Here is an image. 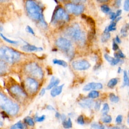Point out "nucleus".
Masks as SVG:
<instances>
[{
  "label": "nucleus",
  "instance_id": "nucleus-23",
  "mask_svg": "<svg viewBox=\"0 0 129 129\" xmlns=\"http://www.w3.org/2000/svg\"><path fill=\"white\" fill-rule=\"evenodd\" d=\"M88 24L90 25V26L91 27L92 29H95V23L94 20L90 17H86L85 18Z\"/></svg>",
  "mask_w": 129,
  "mask_h": 129
},
{
  "label": "nucleus",
  "instance_id": "nucleus-4",
  "mask_svg": "<svg viewBox=\"0 0 129 129\" xmlns=\"http://www.w3.org/2000/svg\"><path fill=\"white\" fill-rule=\"evenodd\" d=\"M0 107L10 115H16L19 110V107L17 103L13 102L5 95L1 92Z\"/></svg>",
  "mask_w": 129,
  "mask_h": 129
},
{
  "label": "nucleus",
  "instance_id": "nucleus-32",
  "mask_svg": "<svg viewBox=\"0 0 129 129\" xmlns=\"http://www.w3.org/2000/svg\"><path fill=\"white\" fill-rule=\"evenodd\" d=\"M24 121L26 123H27L30 126H33L34 125V121L33 119L29 116H27L26 117H25L24 119Z\"/></svg>",
  "mask_w": 129,
  "mask_h": 129
},
{
  "label": "nucleus",
  "instance_id": "nucleus-11",
  "mask_svg": "<svg viewBox=\"0 0 129 129\" xmlns=\"http://www.w3.org/2000/svg\"><path fill=\"white\" fill-rule=\"evenodd\" d=\"M10 92L15 96L24 98L27 96L26 93L23 91L22 88L18 85H15L10 88Z\"/></svg>",
  "mask_w": 129,
  "mask_h": 129
},
{
  "label": "nucleus",
  "instance_id": "nucleus-5",
  "mask_svg": "<svg viewBox=\"0 0 129 129\" xmlns=\"http://www.w3.org/2000/svg\"><path fill=\"white\" fill-rule=\"evenodd\" d=\"M55 44L60 49L66 53L69 57H73V48L72 43L69 40L66 38L59 37L56 40Z\"/></svg>",
  "mask_w": 129,
  "mask_h": 129
},
{
  "label": "nucleus",
  "instance_id": "nucleus-61",
  "mask_svg": "<svg viewBox=\"0 0 129 129\" xmlns=\"http://www.w3.org/2000/svg\"><path fill=\"white\" fill-rule=\"evenodd\" d=\"M128 17H129V14H128Z\"/></svg>",
  "mask_w": 129,
  "mask_h": 129
},
{
  "label": "nucleus",
  "instance_id": "nucleus-60",
  "mask_svg": "<svg viewBox=\"0 0 129 129\" xmlns=\"http://www.w3.org/2000/svg\"><path fill=\"white\" fill-rule=\"evenodd\" d=\"M127 76H128V78H129V70H128V72H127Z\"/></svg>",
  "mask_w": 129,
  "mask_h": 129
},
{
  "label": "nucleus",
  "instance_id": "nucleus-29",
  "mask_svg": "<svg viewBox=\"0 0 129 129\" xmlns=\"http://www.w3.org/2000/svg\"><path fill=\"white\" fill-rule=\"evenodd\" d=\"M109 99L111 102L113 103H117L119 100V98L117 96H116L113 93H111L109 94Z\"/></svg>",
  "mask_w": 129,
  "mask_h": 129
},
{
  "label": "nucleus",
  "instance_id": "nucleus-55",
  "mask_svg": "<svg viewBox=\"0 0 129 129\" xmlns=\"http://www.w3.org/2000/svg\"><path fill=\"white\" fill-rule=\"evenodd\" d=\"M121 19V17H117V18H116V19L115 20V22L116 23V22H117L118 21H119Z\"/></svg>",
  "mask_w": 129,
  "mask_h": 129
},
{
  "label": "nucleus",
  "instance_id": "nucleus-51",
  "mask_svg": "<svg viewBox=\"0 0 129 129\" xmlns=\"http://www.w3.org/2000/svg\"><path fill=\"white\" fill-rule=\"evenodd\" d=\"M101 67V63H97L94 67V69L95 70H96L97 69H98L99 68H100V67Z\"/></svg>",
  "mask_w": 129,
  "mask_h": 129
},
{
  "label": "nucleus",
  "instance_id": "nucleus-35",
  "mask_svg": "<svg viewBox=\"0 0 129 129\" xmlns=\"http://www.w3.org/2000/svg\"><path fill=\"white\" fill-rule=\"evenodd\" d=\"M101 11L104 13H109L110 11V9L109 8V7L107 5H105V4H104V5H101Z\"/></svg>",
  "mask_w": 129,
  "mask_h": 129
},
{
  "label": "nucleus",
  "instance_id": "nucleus-1",
  "mask_svg": "<svg viewBox=\"0 0 129 129\" xmlns=\"http://www.w3.org/2000/svg\"><path fill=\"white\" fill-rule=\"evenodd\" d=\"M25 7L27 12L31 18L38 21L43 27L47 26V23L43 18L42 9L36 3L33 1H27Z\"/></svg>",
  "mask_w": 129,
  "mask_h": 129
},
{
  "label": "nucleus",
  "instance_id": "nucleus-63",
  "mask_svg": "<svg viewBox=\"0 0 129 129\" xmlns=\"http://www.w3.org/2000/svg\"><path fill=\"white\" fill-rule=\"evenodd\" d=\"M128 94H129V92H128Z\"/></svg>",
  "mask_w": 129,
  "mask_h": 129
},
{
  "label": "nucleus",
  "instance_id": "nucleus-45",
  "mask_svg": "<svg viewBox=\"0 0 129 129\" xmlns=\"http://www.w3.org/2000/svg\"><path fill=\"white\" fill-rule=\"evenodd\" d=\"M120 61H121V60H120V59L119 58H114V59L113 60V61L111 63V64L112 65V66H114V65H116V64H117L118 63H119Z\"/></svg>",
  "mask_w": 129,
  "mask_h": 129
},
{
  "label": "nucleus",
  "instance_id": "nucleus-9",
  "mask_svg": "<svg viewBox=\"0 0 129 129\" xmlns=\"http://www.w3.org/2000/svg\"><path fill=\"white\" fill-rule=\"evenodd\" d=\"M25 85L27 90L30 93L36 92L39 87L38 83L32 78H27L25 81Z\"/></svg>",
  "mask_w": 129,
  "mask_h": 129
},
{
  "label": "nucleus",
  "instance_id": "nucleus-15",
  "mask_svg": "<svg viewBox=\"0 0 129 129\" xmlns=\"http://www.w3.org/2000/svg\"><path fill=\"white\" fill-rule=\"evenodd\" d=\"M63 86H64V84H62V85L57 86L53 88L50 91L51 96L54 97L56 96L59 95L61 93Z\"/></svg>",
  "mask_w": 129,
  "mask_h": 129
},
{
  "label": "nucleus",
  "instance_id": "nucleus-31",
  "mask_svg": "<svg viewBox=\"0 0 129 129\" xmlns=\"http://www.w3.org/2000/svg\"><path fill=\"white\" fill-rule=\"evenodd\" d=\"M0 36L1 37L5 40L6 41V42L9 43H11V44H16L18 43V41H15V40H11V39H10L9 38H8L7 37H6L5 36H4L2 33H0Z\"/></svg>",
  "mask_w": 129,
  "mask_h": 129
},
{
  "label": "nucleus",
  "instance_id": "nucleus-40",
  "mask_svg": "<svg viewBox=\"0 0 129 129\" xmlns=\"http://www.w3.org/2000/svg\"><path fill=\"white\" fill-rule=\"evenodd\" d=\"M45 118V116L44 115H41L40 116H36L35 117V120L37 122H42L43 121Z\"/></svg>",
  "mask_w": 129,
  "mask_h": 129
},
{
  "label": "nucleus",
  "instance_id": "nucleus-20",
  "mask_svg": "<svg viewBox=\"0 0 129 129\" xmlns=\"http://www.w3.org/2000/svg\"><path fill=\"white\" fill-rule=\"evenodd\" d=\"M52 62L54 64H57L59 66H61L63 67H68V63L66 61L64 60H61V59H53L52 60Z\"/></svg>",
  "mask_w": 129,
  "mask_h": 129
},
{
  "label": "nucleus",
  "instance_id": "nucleus-26",
  "mask_svg": "<svg viewBox=\"0 0 129 129\" xmlns=\"http://www.w3.org/2000/svg\"><path fill=\"white\" fill-rule=\"evenodd\" d=\"M99 96V93L98 91L96 90H93L89 93L88 96L89 98L91 99H95L98 97Z\"/></svg>",
  "mask_w": 129,
  "mask_h": 129
},
{
  "label": "nucleus",
  "instance_id": "nucleus-53",
  "mask_svg": "<svg viewBox=\"0 0 129 129\" xmlns=\"http://www.w3.org/2000/svg\"><path fill=\"white\" fill-rule=\"evenodd\" d=\"M55 117H56L57 118H58V119H60V118H61V114H60L59 113H58V112H56L55 113Z\"/></svg>",
  "mask_w": 129,
  "mask_h": 129
},
{
  "label": "nucleus",
  "instance_id": "nucleus-38",
  "mask_svg": "<svg viewBox=\"0 0 129 129\" xmlns=\"http://www.w3.org/2000/svg\"><path fill=\"white\" fill-rule=\"evenodd\" d=\"M101 102L100 100H97L95 102L94 104V109L95 110L98 111L100 110V107H101Z\"/></svg>",
  "mask_w": 129,
  "mask_h": 129
},
{
  "label": "nucleus",
  "instance_id": "nucleus-50",
  "mask_svg": "<svg viewBox=\"0 0 129 129\" xmlns=\"http://www.w3.org/2000/svg\"><path fill=\"white\" fill-rule=\"evenodd\" d=\"M115 41L116 42V43H121V40L120 39L119 37H118V36H116L115 39H114Z\"/></svg>",
  "mask_w": 129,
  "mask_h": 129
},
{
  "label": "nucleus",
  "instance_id": "nucleus-12",
  "mask_svg": "<svg viewBox=\"0 0 129 129\" xmlns=\"http://www.w3.org/2000/svg\"><path fill=\"white\" fill-rule=\"evenodd\" d=\"M103 88V85L100 83L91 82L86 85L83 88V90L85 91L93 90H100Z\"/></svg>",
  "mask_w": 129,
  "mask_h": 129
},
{
  "label": "nucleus",
  "instance_id": "nucleus-25",
  "mask_svg": "<svg viewBox=\"0 0 129 129\" xmlns=\"http://www.w3.org/2000/svg\"><path fill=\"white\" fill-rule=\"evenodd\" d=\"M110 38V34L109 32H103L101 36V40L102 42H106Z\"/></svg>",
  "mask_w": 129,
  "mask_h": 129
},
{
  "label": "nucleus",
  "instance_id": "nucleus-42",
  "mask_svg": "<svg viewBox=\"0 0 129 129\" xmlns=\"http://www.w3.org/2000/svg\"><path fill=\"white\" fill-rule=\"evenodd\" d=\"M118 48H119V47H118V44H117V43L114 40L113 41V42H112V49L114 51H116V50H118Z\"/></svg>",
  "mask_w": 129,
  "mask_h": 129
},
{
  "label": "nucleus",
  "instance_id": "nucleus-44",
  "mask_svg": "<svg viewBox=\"0 0 129 129\" xmlns=\"http://www.w3.org/2000/svg\"><path fill=\"white\" fill-rule=\"evenodd\" d=\"M26 30H27V32H29V33L32 34H33V35L34 34V30H33V29H32L30 26H27L26 27Z\"/></svg>",
  "mask_w": 129,
  "mask_h": 129
},
{
  "label": "nucleus",
  "instance_id": "nucleus-18",
  "mask_svg": "<svg viewBox=\"0 0 129 129\" xmlns=\"http://www.w3.org/2000/svg\"><path fill=\"white\" fill-rule=\"evenodd\" d=\"M11 129H27V125L25 123H22L19 121L13 125L11 126Z\"/></svg>",
  "mask_w": 129,
  "mask_h": 129
},
{
  "label": "nucleus",
  "instance_id": "nucleus-58",
  "mask_svg": "<svg viewBox=\"0 0 129 129\" xmlns=\"http://www.w3.org/2000/svg\"><path fill=\"white\" fill-rule=\"evenodd\" d=\"M3 122H2L1 121H0V126H3Z\"/></svg>",
  "mask_w": 129,
  "mask_h": 129
},
{
  "label": "nucleus",
  "instance_id": "nucleus-21",
  "mask_svg": "<svg viewBox=\"0 0 129 129\" xmlns=\"http://www.w3.org/2000/svg\"><path fill=\"white\" fill-rule=\"evenodd\" d=\"M91 127L92 129H105V127L103 124L96 122L91 123Z\"/></svg>",
  "mask_w": 129,
  "mask_h": 129
},
{
  "label": "nucleus",
  "instance_id": "nucleus-19",
  "mask_svg": "<svg viewBox=\"0 0 129 129\" xmlns=\"http://www.w3.org/2000/svg\"><path fill=\"white\" fill-rule=\"evenodd\" d=\"M116 23L115 22H114V21H112L110 24L106 27L104 30V32H109V31H114V30H116Z\"/></svg>",
  "mask_w": 129,
  "mask_h": 129
},
{
  "label": "nucleus",
  "instance_id": "nucleus-7",
  "mask_svg": "<svg viewBox=\"0 0 129 129\" xmlns=\"http://www.w3.org/2000/svg\"><path fill=\"white\" fill-rule=\"evenodd\" d=\"M65 8L68 12L75 15H80L84 10V6L83 5L73 3L67 4L65 5Z\"/></svg>",
  "mask_w": 129,
  "mask_h": 129
},
{
  "label": "nucleus",
  "instance_id": "nucleus-28",
  "mask_svg": "<svg viewBox=\"0 0 129 129\" xmlns=\"http://www.w3.org/2000/svg\"><path fill=\"white\" fill-rule=\"evenodd\" d=\"M129 86V78L126 71H123V86Z\"/></svg>",
  "mask_w": 129,
  "mask_h": 129
},
{
  "label": "nucleus",
  "instance_id": "nucleus-27",
  "mask_svg": "<svg viewBox=\"0 0 129 129\" xmlns=\"http://www.w3.org/2000/svg\"><path fill=\"white\" fill-rule=\"evenodd\" d=\"M101 121L104 123H109L112 121V117L110 115L108 114L103 115L101 118Z\"/></svg>",
  "mask_w": 129,
  "mask_h": 129
},
{
  "label": "nucleus",
  "instance_id": "nucleus-22",
  "mask_svg": "<svg viewBox=\"0 0 129 129\" xmlns=\"http://www.w3.org/2000/svg\"><path fill=\"white\" fill-rule=\"evenodd\" d=\"M118 79L116 78H112L110 79L107 83V86L109 88H113L117 84Z\"/></svg>",
  "mask_w": 129,
  "mask_h": 129
},
{
  "label": "nucleus",
  "instance_id": "nucleus-24",
  "mask_svg": "<svg viewBox=\"0 0 129 129\" xmlns=\"http://www.w3.org/2000/svg\"><path fill=\"white\" fill-rule=\"evenodd\" d=\"M62 125L65 128H71L72 127V122L71 119L69 118L68 120H65L64 121H62Z\"/></svg>",
  "mask_w": 129,
  "mask_h": 129
},
{
  "label": "nucleus",
  "instance_id": "nucleus-57",
  "mask_svg": "<svg viewBox=\"0 0 129 129\" xmlns=\"http://www.w3.org/2000/svg\"><path fill=\"white\" fill-rule=\"evenodd\" d=\"M127 123L128 124H129V114L127 115Z\"/></svg>",
  "mask_w": 129,
  "mask_h": 129
},
{
  "label": "nucleus",
  "instance_id": "nucleus-52",
  "mask_svg": "<svg viewBox=\"0 0 129 129\" xmlns=\"http://www.w3.org/2000/svg\"><path fill=\"white\" fill-rule=\"evenodd\" d=\"M46 108L49 110H55V109L51 105H47L46 106Z\"/></svg>",
  "mask_w": 129,
  "mask_h": 129
},
{
  "label": "nucleus",
  "instance_id": "nucleus-37",
  "mask_svg": "<svg viewBox=\"0 0 129 129\" xmlns=\"http://www.w3.org/2000/svg\"><path fill=\"white\" fill-rule=\"evenodd\" d=\"M104 57L105 58V59L109 62H110V63L113 61V60H114V58L111 57V56H110L109 54H108L107 53H105L104 54Z\"/></svg>",
  "mask_w": 129,
  "mask_h": 129
},
{
  "label": "nucleus",
  "instance_id": "nucleus-41",
  "mask_svg": "<svg viewBox=\"0 0 129 129\" xmlns=\"http://www.w3.org/2000/svg\"><path fill=\"white\" fill-rule=\"evenodd\" d=\"M123 9L126 11H129V0L125 1L123 5Z\"/></svg>",
  "mask_w": 129,
  "mask_h": 129
},
{
  "label": "nucleus",
  "instance_id": "nucleus-3",
  "mask_svg": "<svg viewBox=\"0 0 129 129\" xmlns=\"http://www.w3.org/2000/svg\"><path fill=\"white\" fill-rule=\"evenodd\" d=\"M20 57V53L11 48L7 46L0 47V60L13 63L18 61Z\"/></svg>",
  "mask_w": 129,
  "mask_h": 129
},
{
  "label": "nucleus",
  "instance_id": "nucleus-6",
  "mask_svg": "<svg viewBox=\"0 0 129 129\" xmlns=\"http://www.w3.org/2000/svg\"><path fill=\"white\" fill-rule=\"evenodd\" d=\"M25 70L27 74L36 79H41L43 77V72L42 69L36 62H32L27 64Z\"/></svg>",
  "mask_w": 129,
  "mask_h": 129
},
{
  "label": "nucleus",
  "instance_id": "nucleus-30",
  "mask_svg": "<svg viewBox=\"0 0 129 129\" xmlns=\"http://www.w3.org/2000/svg\"><path fill=\"white\" fill-rule=\"evenodd\" d=\"M109 111V106L108 104L106 103H104L103 105V108L101 110V112L103 114V116L107 115Z\"/></svg>",
  "mask_w": 129,
  "mask_h": 129
},
{
  "label": "nucleus",
  "instance_id": "nucleus-39",
  "mask_svg": "<svg viewBox=\"0 0 129 129\" xmlns=\"http://www.w3.org/2000/svg\"><path fill=\"white\" fill-rule=\"evenodd\" d=\"M122 120H123L122 116L121 115H118L115 118V122L117 124H120L122 122Z\"/></svg>",
  "mask_w": 129,
  "mask_h": 129
},
{
  "label": "nucleus",
  "instance_id": "nucleus-46",
  "mask_svg": "<svg viewBox=\"0 0 129 129\" xmlns=\"http://www.w3.org/2000/svg\"><path fill=\"white\" fill-rule=\"evenodd\" d=\"M110 14V19H111L112 21H114L116 19V14L114 12H110L109 13Z\"/></svg>",
  "mask_w": 129,
  "mask_h": 129
},
{
  "label": "nucleus",
  "instance_id": "nucleus-10",
  "mask_svg": "<svg viewBox=\"0 0 129 129\" xmlns=\"http://www.w3.org/2000/svg\"><path fill=\"white\" fill-rule=\"evenodd\" d=\"M72 67L74 69L78 71H84L88 69L90 66V63L86 60H78L74 61L72 63Z\"/></svg>",
  "mask_w": 129,
  "mask_h": 129
},
{
  "label": "nucleus",
  "instance_id": "nucleus-17",
  "mask_svg": "<svg viewBox=\"0 0 129 129\" xmlns=\"http://www.w3.org/2000/svg\"><path fill=\"white\" fill-rule=\"evenodd\" d=\"M8 70V66L6 62L5 61L0 60V75H3L5 74Z\"/></svg>",
  "mask_w": 129,
  "mask_h": 129
},
{
  "label": "nucleus",
  "instance_id": "nucleus-49",
  "mask_svg": "<svg viewBox=\"0 0 129 129\" xmlns=\"http://www.w3.org/2000/svg\"><path fill=\"white\" fill-rule=\"evenodd\" d=\"M45 88H42L39 93V95L41 96H42L45 94Z\"/></svg>",
  "mask_w": 129,
  "mask_h": 129
},
{
  "label": "nucleus",
  "instance_id": "nucleus-14",
  "mask_svg": "<svg viewBox=\"0 0 129 129\" xmlns=\"http://www.w3.org/2000/svg\"><path fill=\"white\" fill-rule=\"evenodd\" d=\"M22 49L26 52H32L35 51H40L42 50L43 49L42 47H38L34 45L28 44L23 45L22 47Z\"/></svg>",
  "mask_w": 129,
  "mask_h": 129
},
{
  "label": "nucleus",
  "instance_id": "nucleus-62",
  "mask_svg": "<svg viewBox=\"0 0 129 129\" xmlns=\"http://www.w3.org/2000/svg\"><path fill=\"white\" fill-rule=\"evenodd\" d=\"M124 129H127V128H124Z\"/></svg>",
  "mask_w": 129,
  "mask_h": 129
},
{
  "label": "nucleus",
  "instance_id": "nucleus-47",
  "mask_svg": "<svg viewBox=\"0 0 129 129\" xmlns=\"http://www.w3.org/2000/svg\"><path fill=\"white\" fill-rule=\"evenodd\" d=\"M120 4H121V1L120 0H117V1H115L114 5L116 8H118L120 6Z\"/></svg>",
  "mask_w": 129,
  "mask_h": 129
},
{
  "label": "nucleus",
  "instance_id": "nucleus-56",
  "mask_svg": "<svg viewBox=\"0 0 129 129\" xmlns=\"http://www.w3.org/2000/svg\"><path fill=\"white\" fill-rule=\"evenodd\" d=\"M121 67H118V70H117V72H118V73H121Z\"/></svg>",
  "mask_w": 129,
  "mask_h": 129
},
{
  "label": "nucleus",
  "instance_id": "nucleus-48",
  "mask_svg": "<svg viewBox=\"0 0 129 129\" xmlns=\"http://www.w3.org/2000/svg\"><path fill=\"white\" fill-rule=\"evenodd\" d=\"M121 12H122L121 10H120V9L116 11V13H115V14H116V17L117 18V17H119V16H120V15H121Z\"/></svg>",
  "mask_w": 129,
  "mask_h": 129
},
{
  "label": "nucleus",
  "instance_id": "nucleus-36",
  "mask_svg": "<svg viewBox=\"0 0 129 129\" xmlns=\"http://www.w3.org/2000/svg\"><path fill=\"white\" fill-rule=\"evenodd\" d=\"M77 121L78 124L80 125H84L85 122L84 116L83 115H79L77 119Z\"/></svg>",
  "mask_w": 129,
  "mask_h": 129
},
{
  "label": "nucleus",
  "instance_id": "nucleus-43",
  "mask_svg": "<svg viewBox=\"0 0 129 129\" xmlns=\"http://www.w3.org/2000/svg\"><path fill=\"white\" fill-rule=\"evenodd\" d=\"M124 127L122 126H110L107 127V129H124Z\"/></svg>",
  "mask_w": 129,
  "mask_h": 129
},
{
  "label": "nucleus",
  "instance_id": "nucleus-13",
  "mask_svg": "<svg viewBox=\"0 0 129 129\" xmlns=\"http://www.w3.org/2000/svg\"><path fill=\"white\" fill-rule=\"evenodd\" d=\"M79 105L84 108H91L94 104L93 101L89 98H84L79 102Z\"/></svg>",
  "mask_w": 129,
  "mask_h": 129
},
{
  "label": "nucleus",
  "instance_id": "nucleus-33",
  "mask_svg": "<svg viewBox=\"0 0 129 129\" xmlns=\"http://www.w3.org/2000/svg\"><path fill=\"white\" fill-rule=\"evenodd\" d=\"M127 27L126 25L123 26L120 29V34H121L122 36L123 37H126L127 36L128 33H127Z\"/></svg>",
  "mask_w": 129,
  "mask_h": 129
},
{
  "label": "nucleus",
  "instance_id": "nucleus-2",
  "mask_svg": "<svg viewBox=\"0 0 129 129\" xmlns=\"http://www.w3.org/2000/svg\"><path fill=\"white\" fill-rule=\"evenodd\" d=\"M65 33L68 37L71 38L79 45L84 44L86 40L85 33L81 30L78 24H74L68 28Z\"/></svg>",
  "mask_w": 129,
  "mask_h": 129
},
{
  "label": "nucleus",
  "instance_id": "nucleus-54",
  "mask_svg": "<svg viewBox=\"0 0 129 129\" xmlns=\"http://www.w3.org/2000/svg\"><path fill=\"white\" fill-rule=\"evenodd\" d=\"M108 1V0H99L98 1V2H99V3H105V2H107Z\"/></svg>",
  "mask_w": 129,
  "mask_h": 129
},
{
  "label": "nucleus",
  "instance_id": "nucleus-34",
  "mask_svg": "<svg viewBox=\"0 0 129 129\" xmlns=\"http://www.w3.org/2000/svg\"><path fill=\"white\" fill-rule=\"evenodd\" d=\"M114 56L115 58H119V59H120V58H124L125 57V55L123 53L122 51L120 50H118V51H117L116 52H115L114 53Z\"/></svg>",
  "mask_w": 129,
  "mask_h": 129
},
{
  "label": "nucleus",
  "instance_id": "nucleus-8",
  "mask_svg": "<svg viewBox=\"0 0 129 129\" xmlns=\"http://www.w3.org/2000/svg\"><path fill=\"white\" fill-rule=\"evenodd\" d=\"M70 17L67 12L62 8L59 7L55 10L54 13L52 21L54 22L59 21H68Z\"/></svg>",
  "mask_w": 129,
  "mask_h": 129
},
{
  "label": "nucleus",
  "instance_id": "nucleus-16",
  "mask_svg": "<svg viewBox=\"0 0 129 129\" xmlns=\"http://www.w3.org/2000/svg\"><path fill=\"white\" fill-rule=\"evenodd\" d=\"M59 80L58 79H55V77L52 76L50 79V81L46 87V89L50 90L52 88L57 86V85L59 83Z\"/></svg>",
  "mask_w": 129,
  "mask_h": 129
},
{
  "label": "nucleus",
  "instance_id": "nucleus-59",
  "mask_svg": "<svg viewBox=\"0 0 129 129\" xmlns=\"http://www.w3.org/2000/svg\"><path fill=\"white\" fill-rule=\"evenodd\" d=\"M126 26H127V28H128V29H129V23L126 24Z\"/></svg>",
  "mask_w": 129,
  "mask_h": 129
}]
</instances>
